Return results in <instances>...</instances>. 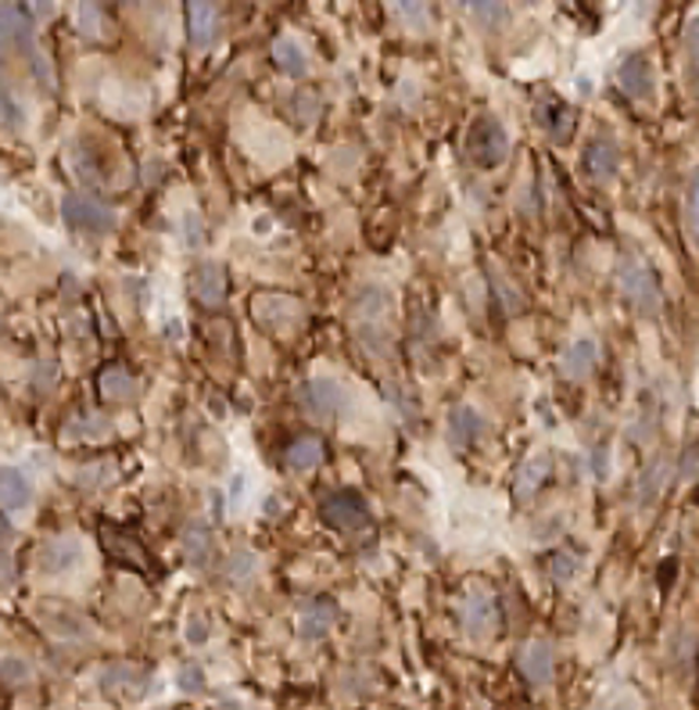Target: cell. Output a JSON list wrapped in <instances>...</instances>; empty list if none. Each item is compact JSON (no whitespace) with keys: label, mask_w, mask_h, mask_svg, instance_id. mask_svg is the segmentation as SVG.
<instances>
[{"label":"cell","mask_w":699,"mask_h":710,"mask_svg":"<svg viewBox=\"0 0 699 710\" xmlns=\"http://www.w3.org/2000/svg\"><path fill=\"white\" fill-rule=\"evenodd\" d=\"M191 287L205 305H223L226 302V269L219 262H201L194 269Z\"/></svg>","instance_id":"cell-17"},{"label":"cell","mask_w":699,"mask_h":710,"mask_svg":"<svg viewBox=\"0 0 699 710\" xmlns=\"http://www.w3.org/2000/svg\"><path fill=\"white\" fill-rule=\"evenodd\" d=\"M538 115H542V126L549 130V137H553V140H567L571 137L574 115L563 101H556V97H553V101H545L542 108H538Z\"/></svg>","instance_id":"cell-23"},{"label":"cell","mask_w":699,"mask_h":710,"mask_svg":"<svg viewBox=\"0 0 699 710\" xmlns=\"http://www.w3.org/2000/svg\"><path fill=\"white\" fill-rule=\"evenodd\" d=\"M255 567H259V563H255V556L252 553H233L230 556V563H226V578L233 582V585H248L252 582V574H255Z\"/></svg>","instance_id":"cell-32"},{"label":"cell","mask_w":699,"mask_h":710,"mask_svg":"<svg viewBox=\"0 0 699 710\" xmlns=\"http://www.w3.org/2000/svg\"><path fill=\"white\" fill-rule=\"evenodd\" d=\"M298 402L312 420H338L348 406V391L334 377H312L298 388Z\"/></svg>","instance_id":"cell-5"},{"label":"cell","mask_w":699,"mask_h":710,"mask_svg":"<svg viewBox=\"0 0 699 710\" xmlns=\"http://www.w3.org/2000/svg\"><path fill=\"white\" fill-rule=\"evenodd\" d=\"M65 162H69V169L76 173L83 183H101L105 180V173H101V166L94 162V158H87V148L83 144H69V151H65Z\"/></svg>","instance_id":"cell-26"},{"label":"cell","mask_w":699,"mask_h":710,"mask_svg":"<svg viewBox=\"0 0 699 710\" xmlns=\"http://www.w3.org/2000/svg\"><path fill=\"white\" fill-rule=\"evenodd\" d=\"M83 549L76 538H51L40 549V571L44 574H69L72 567H79Z\"/></svg>","instance_id":"cell-13"},{"label":"cell","mask_w":699,"mask_h":710,"mask_svg":"<svg viewBox=\"0 0 699 710\" xmlns=\"http://www.w3.org/2000/svg\"><path fill=\"white\" fill-rule=\"evenodd\" d=\"M144 675L137 668H130V664H112L108 671H101V678H97V685L101 689H108V693H115V689H126V685H133V682H140Z\"/></svg>","instance_id":"cell-29"},{"label":"cell","mask_w":699,"mask_h":710,"mask_svg":"<svg viewBox=\"0 0 699 710\" xmlns=\"http://www.w3.org/2000/svg\"><path fill=\"white\" fill-rule=\"evenodd\" d=\"M183 244H187V248H201L205 244V223L198 212L183 216Z\"/></svg>","instance_id":"cell-37"},{"label":"cell","mask_w":699,"mask_h":710,"mask_svg":"<svg viewBox=\"0 0 699 710\" xmlns=\"http://www.w3.org/2000/svg\"><path fill=\"white\" fill-rule=\"evenodd\" d=\"M0 531H8V528H4V524H0Z\"/></svg>","instance_id":"cell-42"},{"label":"cell","mask_w":699,"mask_h":710,"mask_svg":"<svg viewBox=\"0 0 699 710\" xmlns=\"http://www.w3.org/2000/svg\"><path fill=\"white\" fill-rule=\"evenodd\" d=\"M391 305H395V298H391V287H380V284L363 287L352 302L355 338H359L373 355H384V348L391 345V330H388Z\"/></svg>","instance_id":"cell-1"},{"label":"cell","mask_w":699,"mask_h":710,"mask_svg":"<svg viewBox=\"0 0 699 710\" xmlns=\"http://www.w3.org/2000/svg\"><path fill=\"white\" fill-rule=\"evenodd\" d=\"M112 431V420H105V416H83V420L69 424V438H105Z\"/></svg>","instance_id":"cell-34"},{"label":"cell","mask_w":699,"mask_h":710,"mask_svg":"<svg viewBox=\"0 0 699 710\" xmlns=\"http://www.w3.org/2000/svg\"><path fill=\"white\" fill-rule=\"evenodd\" d=\"M596 359H599V348H596V341L592 338H581V341H574V345L563 352V359H560V370L567 374V377H585L588 370L596 366Z\"/></svg>","instance_id":"cell-20"},{"label":"cell","mask_w":699,"mask_h":710,"mask_svg":"<svg viewBox=\"0 0 699 710\" xmlns=\"http://www.w3.org/2000/svg\"><path fill=\"white\" fill-rule=\"evenodd\" d=\"M97 388H101L105 399L122 402V399L137 395V377H133L126 366H108V370H101V377H97Z\"/></svg>","instance_id":"cell-21"},{"label":"cell","mask_w":699,"mask_h":710,"mask_svg":"<svg viewBox=\"0 0 699 710\" xmlns=\"http://www.w3.org/2000/svg\"><path fill=\"white\" fill-rule=\"evenodd\" d=\"M187 639H191L194 646H201V642L208 639V624H205L201 617H194V621L187 624Z\"/></svg>","instance_id":"cell-40"},{"label":"cell","mask_w":699,"mask_h":710,"mask_svg":"<svg viewBox=\"0 0 699 710\" xmlns=\"http://www.w3.org/2000/svg\"><path fill=\"white\" fill-rule=\"evenodd\" d=\"M323 521L330 528H341V531H363L370 528V506L363 503L355 492H334L330 499H323Z\"/></svg>","instance_id":"cell-6"},{"label":"cell","mask_w":699,"mask_h":710,"mask_svg":"<svg viewBox=\"0 0 699 710\" xmlns=\"http://www.w3.org/2000/svg\"><path fill=\"white\" fill-rule=\"evenodd\" d=\"M685 234L699 248V169L689 176V187H685Z\"/></svg>","instance_id":"cell-28"},{"label":"cell","mask_w":699,"mask_h":710,"mask_svg":"<svg viewBox=\"0 0 699 710\" xmlns=\"http://www.w3.org/2000/svg\"><path fill=\"white\" fill-rule=\"evenodd\" d=\"M79 29L97 40L105 33V15H101V4L97 0H79Z\"/></svg>","instance_id":"cell-31"},{"label":"cell","mask_w":699,"mask_h":710,"mask_svg":"<svg viewBox=\"0 0 699 710\" xmlns=\"http://www.w3.org/2000/svg\"><path fill=\"white\" fill-rule=\"evenodd\" d=\"M391 8L416 33H427V26H431V0H391Z\"/></svg>","instance_id":"cell-25"},{"label":"cell","mask_w":699,"mask_h":710,"mask_svg":"<svg viewBox=\"0 0 699 710\" xmlns=\"http://www.w3.org/2000/svg\"><path fill=\"white\" fill-rule=\"evenodd\" d=\"M463 624H466V632L477 635V639L492 635L495 624H499V607H495V599L485 596V592H474L470 599H466V607H463Z\"/></svg>","instance_id":"cell-14"},{"label":"cell","mask_w":699,"mask_h":710,"mask_svg":"<svg viewBox=\"0 0 699 710\" xmlns=\"http://www.w3.org/2000/svg\"><path fill=\"white\" fill-rule=\"evenodd\" d=\"M459 8H463V15L485 33H499L510 26V8L502 4V0H459Z\"/></svg>","instance_id":"cell-16"},{"label":"cell","mask_w":699,"mask_h":710,"mask_svg":"<svg viewBox=\"0 0 699 710\" xmlns=\"http://www.w3.org/2000/svg\"><path fill=\"white\" fill-rule=\"evenodd\" d=\"M176 685L183 693H205V671L198 664H183L176 675Z\"/></svg>","instance_id":"cell-38"},{"label":"cell","mask_w":699,"mask_h":710,"mask_svg":"<svg viewBox=\"0 0 699 710\" xmlns=\"http://www.w3.org/2000/svg\"><path fill=\"white\" fill-rule=\"evenodd\" d=\"M33 678V668L22 657H0V682L8 685H26Z\"/></svg>","instance_id":"cell-33"},{"label":"cell","mask_w":699,"mask_h":710,"mask_svg":"<svg viewBox=\"0 0 699 710\" xmlns=\"http://www.w3.org/2000/svg\"><path fill=\"white\" fill-rule=\"evenodd\" d=\"M101 538H105V546H112V553H115V556H122V560H133V563H137V567L144 563L140 546L133 542V538H122V535H115V531H105Z\"/></svg>","instance_id":"cell-36"},{"label":"cell","mask_w":699,"mask_h":710,"mask_svg":"<svg viewBox=\"0 0 699 710\" xmlns=\"http://www.w3.org/2000/svg\"><path fill=\"white\" fill-rule=\"evenodd\" d=\"M216 0H187V36L191 47L205 51L216 40Z\"/></svg>","instance_id":"cell-12"},{"label":"cell","mask_w":699,"mask_h":710,"mask_svg":"<svg viewBox=\"0 0 699 710\" xmlns=\"http://www.w3.org/2000/svg\"><path fill=\"white\" fill-rule=\"evenodd\" d=\"M36 8V19H51L54 15V0H33Z\"/></svg>","instance_id":"cell-41"},{"label":"cell","mask_w":699,"mask_h":710,"mask_svg":"<svg viewBox=\"0 0 699 710\" xmlns=\"http://www.w3.org/2000/svg\"><path fill=\"white\" fill-rule=\"evenodd\" d=\"M284 460H287L291 470H312L323 463V445L316 442V438H298V442L287 445Z\"/></svg>","instance_id":"cell-24"},{"label":"cell","mask_w":699,"mask_h":710,"mask_svg":"<svg viewBox=\"0 0 699 710\" xmlns=\"http://www.w3.org/2000/svg\"><path fill=\"white\" fill-rule=\"evenodd\" d=\"M585 169H588V176L610 180L621 169V148L606 137L592 140V144H588V151H585Z\"/></svg>","instance_id":"cell-18"},{"label":"cell","mask_w":699,"mask_h":710,"mask_svg":"<svg viewBox=\"0 0 699 710\" xmlns=\"http://www.w3.org/2000/svg\"><path fill=\"white\" fill-rule=\"evenodd\" d=\"M252 309H255V320H259L266 330H291L305 316L302 305L287 295H259Z\"/></svg>","instance_id":"cell-8"},{"label":"cell","mask_w":699,"mask_h":710,"mask_svg":"<svg viewBox=\"0 0 699 710\" xmlns=\"http://www.w3.org/2000/svg\"><path fill=\"white\" fill-rule=\"evenodd\" d=\"M273 61H277V69L284 72V76H294V79H302V76H309V54L302 51V44L298 40H291V36H280V40L273 44Z\"/></svg>","instance_id":"cell-19"},{"label":"cell","mask_w":699,"mask_h":710,"mask_svg":"<svg viewBox=\"0 0 699 710\" xmlns=\"http://www.w3.org/2000/svg\"><path fill=\"white\" fill-rule=\"evenodd\" d=\"M574 571H578V560H574V556L560 553V556L553 560V574H556V582H563V585H567V582L574 578Z\"/></svg>","instance_id":"cell-39"},{"label":"cell","mask_w":699,"mask_h":710,"mask_svg":"<svg viewBox=\"0 0 699 710\" xmlns=\"http://www.w3.org/2000/svg\"><path fill=\"white\" fill-rule=\"evenodd\" d=\"M682 47H685V61H689V72L692 79H699V11L685 22V36H682Z\"/></svg>","instance_id":"cell-30"},{"label":"cell","mask_w":699,"mask_h":710,"mask_svg":"<svg viewBox=\"0 0 699 710\" xmlns=\"http://www.w3.org/2000/svg\"><path fill=\"white\" fill-rule=\"evenodd\" d=\"M553 668H556V657H553V646H549V642L535 639V642H527L524 650H520V671H524V678L531 682V685H549V682H553Z\"/></svg>","instance_id":"cell-10"},{"label":"cell","mask_w":699,"mask_h":710,"mask_svg":"<svg viewBox=\"0 0 699 710\" xmlns=\"http://www.w3.org/2000/svg\"><path fill=\"white\" fill-rule=\"evenodd\" d=\"M334 621H338V603L334 599H312L309 607L302 610V617H298V635L305 642H320L323 635L334 628Z\"/></svg>","instance_id":"cell-9"},{"label":"cell","mask_w":699,"mask_h":710,"mask_svg":"<svg viewBox=\"0 0 699 710\" xmlns=\"http://www.w3.org/2000/svg\"><path fill=\"white\" fill-rule=\"evenodd\" d=\"M33 503V481L19 467H0V506L11 513L29 510Z\"/></svg>","instance_id":"cell-15"},{"label":"cell","mask_w":699,"mask_h":710,"mask_svg":"<svg viewBox=\"0 0 699 710\" xmlns=\"http://www.w3.org/2000/svg\"><path fill=\"white\" fill-rule=\"evenodd\" d=\"M183 549H187L191 563H205V556H208V528H201V524L187 528V535H183Z\"/></svg>","instance_id":"cell-35"},{"label":"cell","mask_w":699,"mask_h":710,"mask_svg":"<svg viewBox=\"0 0 699 710\" xmlns=\"http://www.w3.org/2000/svg\"><path fill=\"white\" fill-rule=\"evenodd\" d=\"M617 83H621V90L631 97V101H649L653 90H657V72H653V61H649V54L624 58L621 69H617Z\"/></svg>","instance_id":"cell-7"},{"label":"cell","mask_w":699,"mask_h":710,"mask_svg":"<svg viewBox=\"0 0 699 710\" xmlns=\"http://www.w3.org/2000/svg\"><path fill=\"white\" fill-rule=\"evenodd\" d=\"M485 416L477 413L474 406H456L449 413V442L456 445V449H470L481 442V434H485Z\"/></svg>","instance_id":"cell-11"},{"label":"cell","mask_w":699,"mask_h":710,"mask_svg":"<svg viewBox=\"0 0 699 710\" xmlns=\"http://www.w3.org/2000/svg\"><path fill=\"white\" fill-rule=\"evenodd\" d=\"M664 481H667V460H653V463H649V470L642 474V481H639V503L653 506L660 488H664Z\"/></svg>","instance_id":"cell-27"},{"label":"cell","mask_w":699,"mask_h":710,"mask_svg":"<svg viewBox=\"0 0 699 710\" xmlns=\"http://www.w3.org/2000/svg\"><path fill=\"white\" fill-rule=\"evenodd\" d=\"M549 470H553V463H549V456H531L520 467V474H517V499L520 503H527L538 488H542V481L549 477Z\"/></svg>","instance_id":"cell-22"},{"label":"cell","mask_w":699,"mask_h":710,"mask_svg":"<svg viewBox=\"0 0 699 710\" xmlns=\"http://www.w3.org/2000/svg\"><path fill=\"white\" fill-rule=\"evenodd\" d=\"M617 287L624 291V298H628L642 316H657L660 305H664L657 273L639 259H624L617 266Z\"/></svg>","instance_id":"cell-3"},{"label":"cell","mask_w":699,"mask_h":710,"mask_svg":"<svg viewBox=\"0 0 699 710\" xmlns=\"http://www.w3.org/2000/svg\"><path fill=\"white\" fill-rule=\"evenodd\" d=\"M466 158L477 169H499L510 158V133L495 115H481L466 130Z\"/></svg>","instance_id":"cell-2"},{"label":"cell","mask_w":699,"mask_h":710,"mask_svg":"<svg viewBox=\"0 0 699 710\" xmlns=\"http://www.w3.org/2000/svg\"><path fill=\"white\" fill-rule=\"evenodd\" d=\"M61 219H65L72 230H79V234H112L119 227L115 208L97 198H87V194H65V201H61Z\"/></svg>","instance_id":"cell-4"}]
</instances>
